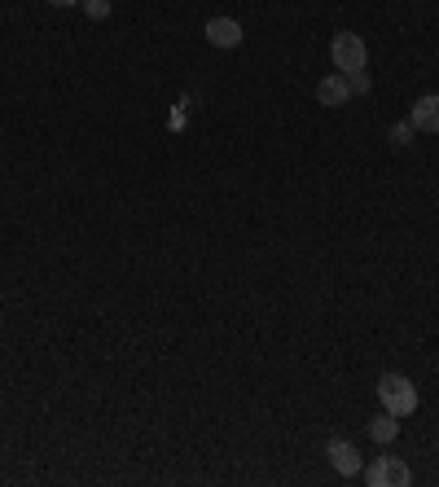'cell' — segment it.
<instances>
[{
  "label": "cell",
  "mask_w": 439,
  "mask_h": 487,
  "mask_svg": "<svg viewBox=\"0 0 439 487\" xmlns=\"http://www.w3.org/2000/svg\"><path fill=\"white\" fill-rule=\"evenodd\" d=\"M378 400L391 417H409L417 413V387L404 378V373H383L378 378Z\"/></svg>",
  "instance_id": "1"
},
{
  "label": "cell",
  "mask_w": 439,
  "mask_h": 487,
  "mask_svg": "<svg viewBox=\"0 0 439 487\" xmlns=\"http://www.w3.org/2000/svg\"><path fill=\"white\" fill-rule=\"evenodd\" d=\"M330 57H334V66H339L342 75L365 71L369 66V49H365V40H361L356 31H339V36L330 40Z\"/></svg>",
  "instance_id": "2"
},
{
  "label": "cell",
  "mask_w": 439,
  "mask_h": 487,
  "mask_svg": "<svg viewBox=\"0 0 439 487\" xmlns=\"http://www.w3.org/2000/svg\"><path fill=\"white\" fill-rule=\"evenodd\" d=\"M361 474H365L369 487H409L413 483V470L400 462V457H373Z\"/></svg>",
  "instance_id": "3"
},
{
  "label": "cell",
  "mask_w": 439,
  "mask_h": 487,
  "mask_svg": "<svg viewBox=\"0 0 439 487\" xmlns=\"http://www.w3.org/2000/svg\"><path fill=\"white\" fill-rule=\"evenodd\" d=\"M325 457H330V465L339 470L342 479H356L365 465H361V448L356 443H347V439H330L325 443Z\"/></svg>",
  "instance_id": "4"
},
{
  "label": "cell",
  "mask_w": 439,
  "mask_h": 487,
  "mask_svg": "<svg viewBox=\"0 0 439 487\" xmlns=\"http://www.w3.org/2000/svg\"><path fill=\"white\" fill-rule=\"evenodd\" d=\"M202 36H207V45H216V49H238V45H242V23H238V18H211Z\"/></svg>",
  "instance_id": "5"
},
{
  "label": "cell",
  "mask_w": 439,
  "mask_h": 487,
  "mask_svg": "<svg viewBox=\"0 0 439 487\" xmlns=\"http://www.w3.org/2000/svg\"><path fill=\"white\" fill-rule=\"evenodd\" d=\"M409 123H413V132H439V93L417 97L413 110H409Z\"/></svg>",
  "instance_id": "6"
},
{
  "label": "cell",
  "mask_w": 439,
  "mask_h": 487,
  "mask_svg": "<svg viewBox=\"0 0 439 487\" xmlns=\"http://www.w3.org/2000/svg\"><path fill=\"white\" fill-rule=\"evenodd\" d=\"M347 97H352V84H347V75H325L317 84V101L321 106H330V110H339V106H347Z\"/></svg>",
  "instance_id": "7"
},
{
  "label": "cell",
  "mask_w": 439,
  "mask_h": 487,
  "mask_svg": "<svg viewBox=\"0 0 439 487\" xmlns=\"http://www.w3.org/2000/svg\"><path fill=\"white\" fill-rule=\"evenodd\" d=\"M395 435H400V417L383 413V417H373V421H369V439H373V443H383V448H387V443H395Z\"/></svg>",
  "instance_id": "8"
},
{
  "label": "cell",
  "mask_w": 439,
  "mask_h": 487,
  "mask_svg": "<svg viewBox=\"0 0 439 487\" xmlns=\"http://www.w3.org/2000/svg\"><path fill=\"white\" fill-rule=\"evenodd\" d=\"M84 5V14L93 18V23H106L110 18V0H79Z\"/></svg>",
  "instance_id": "9"
},
{
  "label": "cell",
  "mask_w": 439,
  "mask_h": 487,
  "mask_svg": "<svg viewBox=\"0 0 439 487\" xmlns=\"http://www.w3.org/2000/svg\"><path fill=\"white\" fill-rule=\"evenodd\" d=\"M409 137H413V123H395L391 127V146H409Z\"/></svg>",
  "instance_id": "10"
},
{
  "label": "cell",
  "mask_w": 439,
  "mask_h": 487,
  "mask_svg": "<svg viewBox=\"0 0 439 487\" xmlns=\"http://www.w3.org/2000/svg\"><path fill=\"white\" fill-rule=\"evenodd\" d=\"M347 84H352V93H369V75L365 71H352L347 75Z\"/></svg>",
  "instance_id": "11"
},
{
  "label": "cell",
  "mask_w": 439,
  "mask_h": 487,
  "mask_svg": "<svg viewBox=\"0 0 439 487\" xmlns=\"http://www.w3.org/2000/svg\"><path fill=\"white\" fill-rule=\"evenodd\" d=\"M53 9H71V5H79V0H49Z\"/></svg>",
  "instance_id": "12"
}]
</instances>
